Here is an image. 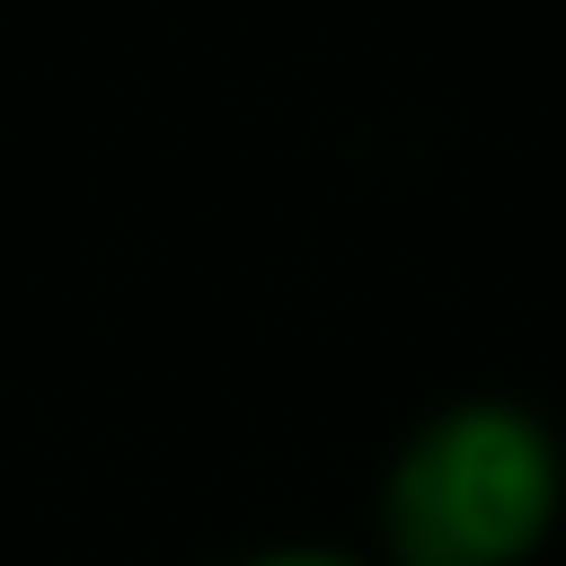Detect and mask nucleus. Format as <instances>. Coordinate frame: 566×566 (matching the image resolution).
Wrapping results in <instances>:
<instances>
[{
    "label": "nucleus",
    "instance_id": "f257e3e1",
    "mask_svg": "<svg viewBox=\"0 0 566 566\" xmlns=\"http://www.w3.org/2000/svg\"><path fill=\"white\" fill-rule=\"evenodd\" d=\"M557 495L566 469L548 424L531 407L469 398L407 433L380 486V531L398 566H522L548 539Z\"/></svg>",
    "mask_w": 566,
    "mask_h": 566
},
{
    "label": "nucleus",
    "instance_id": "f03ea898",
    "mask_svg": "<svg viewBox=\"0 0 566 566\" xmlns=\"http://www.w3.org/2000/svg\"><path fill=\"white\" fill-rule=\"evenodd\" d=\"M239 566H354L345 548H265V557H239Z\"/></svg>",
    "mask_w": 566,
    "mask_h": 566
}]
</instances>
